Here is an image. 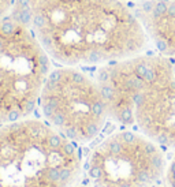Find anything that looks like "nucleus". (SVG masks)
<instances>
[{"label": "nucleus", "mask_w": 175, "mask_h": 187, "mask_svg": "<svg viewBox=\"0 0 175 187\" xmlns=\"http://www.w3.org/2000/svg\"><path fill=\"white\" fill-rule=\"evenodd\" d=\"M73 187H92L90 184H81V183H75Z\"/></svg>", "instance_id": "10"}, {"label": "nucleus", "mask_w": 175, "mask_h": 187, "mask_svg": "<svg viewBox=\"0 0 175 187\" xmlns=\"http://www.w3.org/2000/svg\"><path fill=\"white\" fill-rule=\"evenodd\" d=\"M82 171L78 145L43 119L0 126V187H73Z\"/></svg>", "instance_id": "2"}, {"label": "nucleus", "mask_w": 175, "mask_h": 187, "mask_svg": "<svg viewBox=\"0 0 175 187\" xmlns=\"http://www.w3.org/2000/svg\"><path fill=\"white\" fill-rule=\"evenodd\" d=\"M136 13L153 47V64L134 127L163 148L175 149V0H140Z\"/></svg>", "instance_id": "3"}, {"label": "nucleus", "mask_w": 175, "mask_h": 187, "mask_svg": "<svg viewBox=\"0 0 175 187\" xmlns=\"http://www.w3.org/2000/svg\"><path fill=\"white\" fill-rule=\"evenodd\" d=\"M51 58L17 14L0 18V126L39 108Z\"/></svg>", "instance_id": "4"}, {"label": "nucleus", "mask_w": 175, "mask_h": 187, "mask_svg": "<svg viewBox=\"0 0 175 187\" xmlns=\"http://www.w3.org/2000/svg\"><path fill=\"white\" fill-rule=\"evenodd\" d=\"M39 109L43 120L77 145L93 142L110 120L95 75L74 66L51 70L40 94Z\"/></svg>", "instance_id": "5"}, {"label": "nucleus", "mask_w": 175, "mask_h": 187, "mask_svg": "<svg viewBox=\"0 0 175 187\" xmlns=\"http://www.w3.org/2000/svg\"><path fill=\"white\" fill-rule=\"evenodd\" d=\"M166 169L163 146L133 127L107 135L84 163L92 187H155Z\"/></svg>", "instance_id": "6"}, {"label": "nucleus", "mask_w": 175, "mask_h": 187, "mask_svg": "<svg viewBox=\"0 0 175 187\" xmlns=\"http://www.w3.org/2000/svg\"><path fill=\"white\" fill-rule=\"evenodd\" d=\"M18 0H0V18L13 13Z\"/></svg>", "instance_id": "9"}, {"label": "nucleus", "mask_w": 175, "mask_h": 187, "mask_svg": "<svg viewBox=\"0 0 175 187\" xmlns=\"http://www.w3.org/2000/svg\"><path fill=\"white\" fill-rule=\"evenodd\" d=\"M166 180L168 187H175V154L172 156L171 161L167 164V169H166Z\"/></svg>", "instance_id": "8"}, {"label": "nucleus", "mask_w": 175, "mask_h": 187, "mask_svg": "<svg viewBox=\"0 0 175 187\" xmlns=\"http://www.w3.org/2000/svg\"><path fill=\"white\" fill-rule=\"evenodd\" d=\"M13 13L60 66H103L149 47L136 8L125 0H18Z\"/></svg>", "instance_id": "1"}, {"label": "nucleus", "mask_w": 175, "mask_h": 187, "mask_svg": "<svg viewBox=\"0 0 175 187\" xmlns=\"http://www.w3.org/2000/svg\"><path fill=\"white\" fill-rule=\"evenodd\" d=\"M155 187H168L167 184H157V186H155Z\"/></svg>", "instance_id": "11"}, {"label": "nucleus", "mask_w": 175, "mask_h": 187, "mask_svg": "<svg viewBox=\"0 0 175 187\" xmlns=\"http://www.w3.org/2000/svg\"><path fill=\"white\" fill-rule=\"evenodd\" d=\"M152 53L147 49L131 58L99 66L95 78L101 89L110 120L134 127L136 108L152 78Z\"/></svg>", "instance_id": "7"}]
</instances>
